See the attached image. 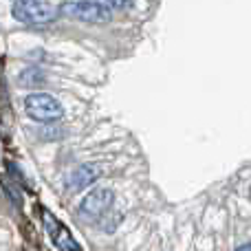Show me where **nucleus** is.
<instances>
[{
    "label": "nucleus",
    "instance_id": "nucleus-4",
    "mask_svg": "<svg viewBox=\"0 0 251 251\" xmlns=\"http://www.w3.org/2000/svg\"><path fill=\"white\" fill-rule=\"evenodd\" d=\"M113 203H115V192L110 187H95L79 205V216L84 221H100Z\"/></svg>",
    "mask_w": 251,
    "mask_h": 251
},
{
    "label": "nucleus",
    "instance_id": "nucleus-7",
    "mask_svg": "<svg viewBox=\"0 0 251 251\" xmlns=\"http://www.w3.org/2000/svg\"><path fill=\"white\" fill-rule=\"evenodd\" d=\"M20 84L22 86H38V84H44V73L38 69H29L20 75Z\"/></svg>",
    "mask_w": 251,
    "mask_h": 251
},
{
    "label": "nucleus",
    "instance_id": "nucleus-10",
    "mask_svg": "<svg viewBox=\"0 0 251 251\" xmlns=\"http://www.w3.org/2000/svg\"><path fill=\"white\" fill-rule=\"evenodd\" d=\"M236 251H251V249H249V245H247V243H245V245H240V247H238V249H236Z\"/></svg>",
    "mask_w": 251,
    "mask_h": 251
},
{
    "label": "nucleus",
    "instance_id": "nucleus-1",
    "mask_svg": "<svg viewBox=\"0 0 251 251\" xmlns=\"http://www.w3.org/2000/svg\"><path fill=\"white\" fill-rule=\"evenodd\" d=\"M11 13L18 22H22V25H33V26L49 25V22H53L60 16L55 4L44 2V0H16Z\"/></svg>",
    "mask_w": 251,
    "mask_h": 251
},
{
    "label": "nucleus",
    "instance_id": "nucleus-8",
    "mask_svg": "<svg viewBox=\"0 0 251 251\" xmlns=\"http://www.w3.org/2000/svg\"><path fill=\"white\" fill-rule=\"evenodd\" d=\"M95 2L104 4L106 9L115 11V9H130V7L134 4V0H95Z\"/></svg>",
    "mask_w": 251,
    "mask_h": 251
},
{
    "label": "nucleus",
    "instance_id": "nucleus-9",
    "mask_svg": "<svg viewBox=\"0 0 251 251\" xmlns=\"http://www.w3.org/2000/svg\"><path fill=\"white\" fill-rule=\"evenodd\" d=\"M57 130L55 128H47V126H44V128H40V137H44V139H53V137H57ZM62 137V134H60Z\"/></svg>",
    "mask_w": 251,
    "mask_h": 251
},
{
    "label": "nucleus",
    "instance_id": "nucleus-3",
    "mask_svg": "<svg viewBox=\"0 0 251 251\" xmlns=\"http://www.w3.org/2000/svg\"><path fill=\"white\" fill-rule=\"evenodd\" d=\"M25 110L29 113L31 119L42 124H55L62 119L64 115V108L62 104L49 93H33L25 100Z\"/></svg>",
    "mask_w": 251,
    "mask_h": 251
},
{
    "label": "nucleus",
    "instance_id": "nucleus-2",
    "mask_svg": "<svg viewBox=\"0 0 251 251\" xmlns=\"http://www.w3.org/2000/svg\"><path fill=\"white\" fill-rule=\"evenodd\" d=\"M60 16L73 18V20H82V22H91V25H97V22H108L113 18V11L106 9L104 4L95 2V0H66L57 7Z\"/></svg>",
    "mask_w": 251,
    "mask_h": 251
},
{
    "label": "nucleus",
    "instance_id": "nucleus-6",
    "mask_svg": "<svg viewBox=\"0 0 251 251\" xmlns=\"http://www.w3.org/2000/svg\"><path fill=\"white\" fill-rule=\"evenodd\" d=\"M44 218H47V229L51 231V236L55 238V247L57 249L60 251H79V247L75 245V240H73V236L69 234V229H66L64 225H60V223H57L49 212H44Z\"/></svg>",
    "mask_w": 251,
    "mask_h": 251
},
{
    "label": "nucleus",
    "instance_id": "nucleus-5",
    "mask_svg": "<svg viewBox=\"0 0 251 251\" xmlns=\"http://www.w3.org/2000/svg\"><path fill=\"white\" fill-rule=\"evenodd\" d=\"M100 176H101V172H100V168H97V165H91V163L77 165V168L69 174L66 185H69L71 190H84V187L93 185V183H95Z\"/></svg>",
    "mask_w": 251,
    "mask_h": 251
}]
</instances>
